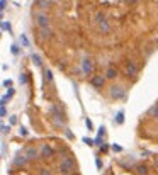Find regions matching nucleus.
Masks as SVG:
<instances>
[{
    "instance_id": "412c9836",
    "label": "nucleus",
    "mask_w": 158,
    "mask_h": 175,
    "mask_svg": "<svg viewBox=\"0 0 158 175\" xmlns=\"http://www.w3.org/2000/svg\"><path fill=\"white\" fill-rule=\"evenodd\" d=\"M19 82H21V83H27V73H21V77H19Z\"/></svg>"
},
{
    "instance_id": "c756f323",
    "label": "nucleus",
    "mask_w": 158,
    "mask_h": 175,
    "mask_svg": "<svg viewBox=\"0 0 158 175\" xmlns=\"http://www.w3.org/2000/svg\"><path fill=\"white\" fill-rule=\"evenodd\" d=\"M4 87H12V80H4Z\"/></svg>"
},
{
    "instance_id": "bb28decb",
    "label": "nucleus",
    "mask_w": 158,
    "mask_h": 175,
    "mask_svg": "<svg viewBox=\"0 0 158 175\" xmlns=\"http://www.w3.org/2000/svg\"><path fill=\"white\" fill-rule=\"evenodd\" d=\"M0 114H2V117H5V116H7V109H5V106H2V109H0Z\"/></svg>"
},
{
    "instance_id": "6ab92c4d",
    "label": "nucleus",
    "mask_w": 158,
    "mask_h": 175,
    "mask_svg": "<svg viewBox=\"0 0 158 175\" xmlns=\"http://www.w3.org/2000/svg\"><path fill=\"white\" fill-rule=\"evenodd\" d=\"M2 29H4V31H9V32H10V31H12V27H10V22H7V21H2Z\"/></svg>"
},
{
    "instance_id": "b1692460",
    "label": "nucleus",
    "mask_w": 158,
    "mask_h": 175,
    "mask_svg": "<svg viewBox=\"0 0 158 175\" xmlns=\"http://www.w3.org/2000/svg\"><path fill=\"white\" fill-rule=\"evenodd\" d=\"M83 143L89 144V146H92V144H95V141L94 139H90V138H83Z\"/></svg>"
},
{
    "instance_id": "473e14b6",
    "label": "nucleus",
    "mask_w": 158,
    "mask_h": 175,
    "mask_svg": "<svg viewBox=\"0 0 158 175\" xmlns=\"http://www.w3.org/2000/svg\"><path fill=\"white\" fill-rule=\"evenodd\" d=\"M107 150H109V146H107V144H102V146H100V151H102V153H104V151H107Z\"/></svg>"
},
{
    "instance_id": "e433bc0d",
    "label": "nucleus",
    "mask_w": 158,
    "mask_h": 175,
    "mask_svg": "<svg viewBox=\"0 0 158 175\" xmlns=\"http://www.w3.org/2000/svg\"><path fill=\"white\" fill-rule=\"evenodd\" d=\"M72 175H77V174H72Z\"/></svg>"
},
{
    "instance_id": "c9c22d12",
    "label": "nucleus",
    "mask_w": 158,
    "mask_h": 175,
    "mask_svg": "<svg viewBox=\"0 0 158 175\" xmlns=\"http://www.w3.org/2000/svg\"><path fill=\"white\" fill-rule=\"evenodd\" d=\"M124 2H127V4H134L136 0H124Z\"/></svg>"
},
{
    "instance_id": "1a4fd4ad",
    "label": "nucleus",
    "mask_w": 158,
    "mask_h": 175,
    "mask_svg": "<svg viewBox=\"0 0 158 175\" xmlns=\"http://www.w3.org/2000/svg\"><path fill=\"white\" fill-rule=\"evenodd\" d=\"M27 162H29V158L26 156V153H24V155H19V156H16V158H14V165H17V167H24Z\"/></svg>"
},
{
    "instance_id": "72a5a7b5",
    "label": "nucleus",
    "mask_w": 158,
    "mask_h": 175,
    "mask_svg": "<svg viewBox=\"0 0 158 175\" xmlns=\"http://www.w3.org/2000/svg\"><path fill=\"white\" fill-rule=\"evenodd\" d=\"M65 133H66V136H68V138H73V134H72V131H70V129H65Z\"/></svg>"
},
{
    "instance_id": "393cba45",
    "label": "nucleus",
    "mask_w": 158,
    "mask_h": 175,
    "mask_svg": "<svg viewBox=\"0 0 158 175\" xmlns=\"http://www.w3.org/2000/svg\"><path fill=\"white\" fill-rule=\"evenodd\" d=\"M39 175H53V174L48 168H41V170H39Z\"/></svg>"
},
{
    "instance_id": "cd10ccee",
    "label": "nucleus",
    "mask_w": 158,
    "mask_h": 175,
    "mask_svg": "<svg viewBox=\"0 0 158 175\" xmlns=\"http://www.w3.org/2000/svg\"><path fill=\"white\" fill-rule=\"evenodd\" d=\"M112 150H114V151H122V146H119V144H112Z\"/></svg>"
},
{
    "instance_id": "f257e3e1",
    "label": "nucleus",
    "mask_w": 158,
    "mask_h": 175,
    "mask_svg": "<svg viewBox=\"0 0 158 175\" xmlns=\"http://www.w3.org/2000/svg\"><path fill=\"white\" fill-rule=\"evenodd\" d=\"M75 168H77V165H75V160L72 156H65L61 160V163L58 165L60 174H63V175H72L75 172Z\"/></svg>"
},
{
    "instance_id": "423d86ee",
    "label": "nucleus",
    "mask_w": 158,
    "mask_h": 175,
    "mask_svg": "<svg viewBox=\"0 0 158 175\" xmlns=\"http://www.w3.org/2000/svg\"><path fill=\"white\" fill-rule=\"evenodd\" d=\"M90 83H92V87H95V89H102L105 83V77L104 75H94L92 78H90Z\"/></svg>"
},
{
    "instance_id": "6e6552de",
    "label": "nucleus",
    "mask_w": 158,
    "mask_h": 175,
    "mask_svg": "<svg viewBox=\"0 0 158 175\" xmlns=\"http://www.w3.org/2000/svg\"><path fill=\"white\" fill-rule=\"evenodd\" d=\"M53 155H54V151H53V148L49 146V144H42L41 146V156L42 158H53Z\"/></svg>"
},
{
    "instance_id": "f3484780",
    "label": "nucleus",
    "mask_w": 158,
    "mask_h": 175,
    "mask_svg": "<svg viewBox=\"0 0 158 175\" xmlns=\"http://www.w3.org/2000/svg\"><path fill=\"white\" fill-rule=\"evenodd\" d=\"M150 116H153L155 119H158V104H157V106H153L151 109H150Z\"/></svg>"
},
{
    "instance_id": "a878e982",
    "label": "nucleus",
    "mask_w": 158,
    "mask_h": 175,
    "mask_svg": "<svg viewBox=\"0 0 158 175\" xmlns=\"http://www.w3.org/2000/svg\"><path fill=\"white\" fill-rule=\"evenodd\" d=\"M10 51H12V54H17V53H19V48L14 44V46H10Z\"/></svg>"
},
{
    "instance_id": "0eeeda50",
    "label": "nucleus",
    "mask_w": 158,
    "mask_h": 175,
    "mask_svg": "<svg viewBox=\"0 0 158 175\" xmlns=\"http://www.w3.org/2000/svg\"><path fill=\"white\" fill-rule=\"evenodd\" d=\"M97 22H99V29L102 32H109L111 31V26H109V22L104 19V16L102 14H97Z\"/></svg>"
},
{
    "instance_id": "9d476101",
    "label": "nucleus",
    "mask_w": 158,
    "mask_h": 175,
    "mask_svg": "<svg viewBox=\"0 0 158 175\" xmlns=\"http://www.w3.org/2000/svg\"><path fill=\"white\" fill-rule=\"evenodd\" d=\"M117 75H119L117 68H114V66H109V68H107V71H105V78L112 80V78H116Z\"/></svg>"
},
{
    "instance_id": "7ed1b4c3",
    "label": "nucleus",
    "mask_w": 158,
    "mask_h": 175,
    "mask_svg": "<svg viewBox=\"0 0 158 175\" xmlns=\"http://www.w3.org/2000/svg\"><path fill=\"white\" fill-rule=\"evenodd\" d=\"M34 22H36V26L39 29H48L49 27V17L46 14H42V12H37L34 16Z\"/></svg>"
},
{
    "instance_id": "f8f14e48",
    "label": "nucleus",
    "mask_w": 158,
    "mask_h": 175,
    "mask_svg": "<svg viewBox=\"0 0 158 175\" xmlns=\"http://www.w3.org/2000/svg\"><path fill=\"white\" fill-rule=\"evenodd\" d=\"M51 37V31H49V27L48 29H39V39H49Z\"/></svg>"
},
{
    "instance_id": "2f4dec72",
    "label": "nucleus",
    "mask_w": 158,
    "mask_h": 175,
    "mask_svg": "<svg viewBox=\"0 0 158 175\" xmlns=\"http://www.w3.org/2000/svg\"><path fill=\"white\" fill-rule=\"evenodd\" d=\"M9 129H10V127H9V126H5V124H2V133H7Z\"/></svg>"
},
{
    "instance_id": "4be33fe9",
    "label": "nucleus",
    "mask_w": 158,
    "mask_h": 175,
    "mask_svg": "<svg viewBox=\"0 0 158 175\" xmlns=\"http://www.w3.org/2000/svg\"><path fill=\"white\" fill-rule=\"evenodd\" d=\"M85 124H87V127H89V131H94V124H92L90 119H85Z\"/></svg>"
},
{
    "instance_id": "7c9ffc66",
    "label": "nucleus",
    "mask_w": 158,
    "mask_h": 175,
    "mask_svg": "<svg viewBox=\"0 0 158 175\" xmlns=\"http://www.w3.org/2000/svg\"><path fill=\"white\" fill-rule=\"evenodd\" d=\"M104 133H105V127H104V126H100V127H99V136H102Z\"/></svg>"
},
{
    "instance_id": "4468645a",
    "label": "nucleus",
    "mask_w": 158,
    "mask_h": 175,
    "mask_svg": "<svg viewBox=\"0 0 158 175\" xmlns=\"http://www.w3.org/2000/svg\"><path fill=\"white\" fill-rule=\"evenodd\" d=\"M114 119H116V122H117V124H122V122H124V112H122V111H119V112L116 114V117H114Z\"/></svg>"
},
{
    "instance_id": "5701e85b",
    "label": "nucleus",
    "mask_w": 158,
    "mask_h": 175,
    "mask_svg": "<svg viewBox=\"0 0 158 175\" xmlns=\"http://www.w3.org/2000/svg\"><path fill=\"white\" fill-rule=\"evenodd\" d=\"M19 134H21V136H27V129L24 126H21L19 127Z\"/></svg>"
},
{
    "instance_id": "ddd939ff",
    "label": "nucleus",
    "mask_w": 158,
    "mask_h": 175,
    "mask_svg": "<svg viewBox=\"0 0 158 175\" xmlns=\"http://www.w3.org/2000/svg\"><path fill=\"white\" fill-rule=\"evenodd\" d=\"M31 60H32V63L36 65V66H42V60H41V56H39V54H32L31 56Z\"/></svg>"
},
{
    "instance_id": "c85d7f7f",
    "label": "nucleus",
    "mask_w": 158,
    "mask_h": 175,
    "mask_svg": "<svg viewBox=\"0 0 158 175\" xmlns=\"http://www.w3.org/2000/svg\"><path fill=\"white\" fill-rule=\"evenodd\" d=\"M5 7H7V2L5 0H2V2H0V9H2V12L5 10Z\"/></svg>"
},
{
    "instance_id": "9b49d317",
    "label": "nucleus",
    "mask_w": 158,
    "mask_h": 175,
    "mask_svg": "<svg viewBox=\"0 0 158 175\" xmlns=\"http://www.w3.org/2000/svg\"><path fill=\"white\" fill-rule=\"evenodd\" d=\"M24 153H26V156H27L29 160H36V158H37V155H39V153H37V150H36V148H32V146H31V148H27Z\"/></svg>"
},
{
    "instance_id": "f704fd0d",
    "label": "nucleus",
    "mask_w": 158,
    "mask_h": 175,
    "mask_svg": "<svg viewBox=\"0 0 158 175\" xmlns=\"http://www.w3.org/2000/svg\"><path fill=\"white\" fill-rule=\"evenodd\" d=\"M16 122H17V117L12 116V117H10V124H16Z\"/></svg>"
},
{
    "instance_id": "20e7f679",
    "label": "nucleus",
    "mask_w": 158,
    "mask_h": 175,
    "mask_svg": "<svg viewBox=\"0 0 158 175\" xmlns=\"http://www.w3.org/2000/svg\"><path fill=\"white\" fill-rule=\"evenodd\" d=\"M111 97H112V99H116V101L124 99V97H126V90H124V87H121V85H114V87H111Z\"/></svg>"
},
{
    "instance_id": "39448f33",
    "label": "nucleus",
    "mask_w": 158,
    "mask_h": 175,
    "mask_svg": "<svg viewBox=\"0 0 158 175\" xmlns=\"http://www.w3.org/2000/svg\"><path fill=\"white\" fill-rule=\"evenodd\" d=\"M82 71H83L85 75H90L92 71H94V61H92V58H83L82 60Z\"/></svg>"
},
{
    "instance_id": "f03ea898",
    "label": "nucleus",
    "mask_w": 158,
    "mask_h": 175,
    "mask_svg": "<svg viewBox=\"0 0 158 175\" xmlns=\"http://www.w3.org/2000/svg\"><path fill=\"white\" fill-rule=\"evenodd\" d=\"M138 71H139V66H138L136 61H133V60H127L126 65H124V75L131 78V77H136Z\"/></svg>"
},
{
    "instance_id": "dca6fc26",
    "label": "nucleus",
    "mask_w": 158,
    "mask_h": 175,
    "mask_svg": "<svg viewBox=\"0 0 158 175\" xmlns=\"http://www.w3.org/2000/svg\"><path fill=\"white\" fill-rule=\"evenodd\" d=\"M138 174H139V175H146L148 174V167H146V165H138Z\"/></svg>"
},
{
    "instance_id": "aec40b11",
    "label": "nucleus",
    "mask_w": 158,
    "mask_h": 175,
    "mask_svg": "<svg viewBox=\"0 0 158 175\" xmlns=\"http://www.w3.org/2000/svg\"><path fill=\"white\" fill-rule=\"evenodd\" d=\"M44 75H46V82H49V83H51V82H53V73H51V70H46V71H44Z\"/></svg>"
},
{
    "instance_id": "2eb2a0df",
    "label": "nucleus",
    "mask_w": 158,
    "mask_h": 175,
    "mask_svg": "<svg viewBox=\"0 0 158 175\" xmlns=\"http://www.w3.org/2000/svg\"><path fill=\"white\" fill-rule=\"evenodd\" d=\"M36 5L41 7V9H48V7H49V0H37Z\"/></svg>"
},
{
    "instance_id": "a211bd4d",
    "label": "nucleus",
    "mask_w": 158,
    "mask_h": 175,
    "mask_svg": "<svg viewBox=\"0 0 158 175\" xmlns=\"http://www.w3.org/2000/svg\"><path fill=\"white\" fill-rule=\"evenodd\" d=\"M21 42H22V46H24V48H27V46H29V39H27L26 34H21Z\"/></svg>"
}]
</instances>
